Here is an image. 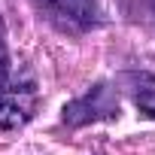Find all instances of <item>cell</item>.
I'll list each match as a JSON object with an SVG mask.
<instances>
[{"instance_id": "6da1fadb", "label": "cell", "mask_w": 155, "mask_h": 155, "mask_svg": "<svg viewBox=\"0 0 155 155\" xmlns=\"http://www.w3.org/2000/svg\"><path fill=\"white\" fill-rule=\"evenodd\" d=\"M40 104L37 79L21 64H12L6 55L0 58V128L15 131L25 128Z\"/></svg>"}, {"instance_id": "7a4b0ae2", "label": "cell", "mask_w": 155, "mask_h": 155, "mask_svg": "<svg viewBox=\"0 0 155 155\" xmlns=\"http://www.w3.org/2000/svg\"><path fill=\"white\" fill-rule=\"evenodd\" d=\"M34 6L61 34H88L104 21L101 0H34Z\"/></svg>"}, {"instance_id": "3957f363", "label": "cell", "mask_w": 155, "mask_h": 155, "mask_svg": "<svg viewBox=\"0 0 155 155\" xmlns=\"http://www.w3.org/2000/svg\"><path fill=\"white\" fill-rule=\"evenodd\" d=\"M107 119H119V97L107 82H97L82 97H76L64 107V122L73 128L91 125V122H107Z\"/></svg>"}, {"instance_id": "277c9868", "label": "cell", "mask_w": 155, "mask_h": 155, "mask_svg": "<svg viewBox=\"0 0 155 155\" xmlns=\"http://www.w3.org/2000/svg\"><path fill=\"white\" fill-rule=\"evenodd\" d=\"M122 85L137 104V110L149 119H155V76L152 73H125Z\"/></svg>"}, {"instance_id": "5b68a950", "label": "cell", "mask_w": 155, "mask_h": 155, "mask_svg": "<svg viewBox=\"0 0 155 155\" xmlns=\"http://www.w3.org/2000/svg\"><path fill=\"white\" fill-rule=\"evenodd\" d=\"M0 58H3V21H0Z\"/></svg>"}]
</instances>
